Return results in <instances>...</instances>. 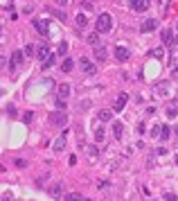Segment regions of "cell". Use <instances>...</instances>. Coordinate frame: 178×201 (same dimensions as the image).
Returning <instances> with one entry per match:
<instances>
[{
    "mask_svg": "<svg viewBox=\"0 0 178 201\" xmlns=\"http://www.w3.org/2000/svg\"><path fill=\"white\" fill-rule=\"evenodd\" d=\"M110 30H113V18H110L108 14H101L97 18V32L99 34H108Z\"/></svg>",
    "mask_w": 178,
    "mask_h": 201,
    "instance_id": "cell-1",
    "label": "cell"
},
{
    "mask_svg": "<svg viewBox=\"0 0 178 201\" xmlns=\"http://www.w3.org/2000/svg\"><path fill=\"white\" fill-rule=\"evenodd\" d=\"M48 120L54 124V127H63L68 118H65V111H52L50 115H48Z\"/></svg>",
    "mask_w": 178,
    "mask_h": 201,
    "instance_id": "cell-2",
    "label": "cell"
},
{
    "mask_svg": "<svg viewBox=\"0 0 178 201\" xmlns=\"http://www.w3.org/2000/svg\"><path fill=\"white\" fill-rule=\"evenodd\" d=\"M79 66H81V72H83V75H95V72H97V66L92 63L90 59H86V56H81Z\"/></svg>",
    "mask_w": 178,
    "mask_h": 201,
    "instance_id": "cell-3",
    "label": "cell"
},
{
    "mask_svg": "<svg viewBox=\"0 0 178 201\" xmlns=\"http://www.w3.org/2000/svg\"><path fill=\"white\" fill-rule=\"evenodd\" d=\"M23 59H25V52H21V50L12 52V59H9V68H12V72H14L21 63H23Z\"/></svg>",
    "mask_w": 178,
    "mask_h": 201,
    "instance_id": "cell-4",
    "label": "cell"
},
{
    "mask_svg": "<svg viewBox=\"0 0 178 201\" xmlns=\"http://www.w3.org/2000/svg\"><path fill=\"white\" fill-rule=\"evenodd\" d=\"M115 59H117V61H122V63H124V61H129V59H131V52H129V47H124V45H117V47H115Z\"/></svg>",
    "mask_w": 178,
    "mask_h": 201,
    "instance_id": "cell-5",
    "label": "cell"
},
{
    "mask_svg": "<svg viewBox=\"0 0 178 201\" xmlns=\"http://www.w3.org/2000/svg\"><path fill=\"white\" fill-rule=\"evenodd\" d=\"M36 56L39 59H43V61H48L50 59V47H48V43H41V45H36Z\"/></svg>",
    "mask_w": 178,
    "mask_h": 201,
    "instance_id": "cell-6",
    "label": "cell"
},
{
    "mask_svg": "<svg viewBox=\"0 0 178 201\" xmlns=\"http://www.w3.org/2000/svg\"><path fill=\"white\" fill-rule=\"evenodd\" d=\"M34 30L39 32L41 36H45V34H48V21H41V18H36V21H34Z\"/></svg>",
    "mask_w": 178,
    "mask_h": 201,
    "instance_id": "cell-7",
    "label": "cell"
},
{
    "mask_svg": "<svg viewBox=\"0 0 178 201\" xmlns=\"http://www.w3.org/2000/svg\"><path fill=\"white\" fill-rule=\"evenodd\" d=\"M126 100H129V95H126V93H119V95H117V100H115L113 111H122V109L126 106Z\"/></svg>",
    "mask_w": 178,
    "mask_h": 201,
    "instance_id": "cell-8",
    "label": "cell"
},
{
    "mask_svg": "<svg viewBox=\"0 0 178 201\" xmlns=\"http://www.w3.org/2000/svg\"><path fill=\"white\" fill-rule=\"evenodd\" d=\"M131 9H133V12H147L149 2L147 0H135V2H131Z\"/></svg>",
    "mask_w": 178,
    "mask_h": 201,
    "instance_id": "cell-9",
    "label": "cell"
},
{
    "mask_svg": "<svg viewBox=\"0 0 178 201\" xmlns=\"http://www.w3.org/2000/svg\"><path fill=\"white\" fill-rule=\"evenodd\" d=\"M106 56H108V52H106V47H104V45H97V47H95V59H97V61H101V63H104V61H106Z\"/></svg>",
    "mask_w": 178,
    "mask_h": 201,
    "instance_id": "cell-10",
    "label": "cell"
},
{
    "mask_svg": "<svg viewBox=\"0 0 178 201\" xmlns=\"http://www.w3.org/2000/svg\"><path fill=\"white\" fill-rule=\"evenodd\" d=\"M110 118H113V111H110V109H101V111L97 113V120H101V124H104V122H110Z\"/></svg>",
    "mask_w": 178,
    "mask_h": 201,
    "instance_id": "cell-11",
    "label": "cell"
},
{
    "mask_svg": "<svg viewBox=\"0 0 178 201\" xmlns=\"http://www.w3.org/2000/svg\"><path fill=\"white\" fill-rule=\"evenodd\" d=\"M160 39H162L165 45H171V43H174V32H171V30H162V32H160Z\"/></svg>",
    "mask_w": 178,
    "mask_h": 201,
    "instance_id": "cell-12",
    "label": "cell"
},
{
    "mask_svg": "<svg viewBox=\"0 0 178 201\" xmlns=\"http://www.w3.org/2000/svg\"><path fill=\"white\" fill-rule=\"evenodd\" d=\"M140 30L142 32H153L156 30V18H147V21L140 25Z\"/></svg>",
    "mask_w": 178,
    "mask_h": 201,
    "instance_id": "cell-13",
    "label": "cell"
},
{
    "mask_svg": "<svg viewBox=\"0 0 178 201\" xmlns=\"http://www.w3.org/2000/svg\"><path fill=\"white\" fill-rule=\"evenodd\" d=\"M65 142H68V138H65V133H63V136H59V138H57V142H54V151H57V154H59V151H63V149H65Z\"/></svg>",
    "mask_w": 178,
    "mask_h": 201,
    "instance_id": "cell-14",
    "label": "cell"
},
{
    "mask_svg": "<svg viewBox=\"0 0 178 201\" xmlns=\"http://www.w3.org/2000/svg\"><path fill=\"white\" fill-rule=\"evenodd\" d=\"M57 93H59L61 100H68V95H70V84H61L59 88H57Z\"/></svg>",
    "mask_w": 178,
    "mask_h": 201,
    "instance_id": "cell-15",
    "label": "cell"
},
{
    "mask_svg": "<svg viewBox=\"0 0 178 201\" xmlns=\"http://www.w3.org/2000/svg\"><path fill=\"white\" fill-rule=\"evenodd\" d=\"M86 41H88L92 47H97V45H99V32H90V34L86 36Z\"/></svg>",
    "mask_w": 178,
    "mask_h": 201,
    "instance_id": "cell-16",
    "label": "cell"
},
{
    "mask_svg": "<svg viewBox=\"0 0 178 201\" xmlns=\"http://www.w3.org/2000/svg\"><path fill=\"white\" fill-rule=\"evenodd\" d=\"M72 68H74V61H72V59H68V56H65V61L61 63V70H63V72H70Z\"/></svg>",
    "mask_w": 178,
    "mask_h": 201,
    "instance_id": "cell-17",
    "label": "cell"
},
{
    "mask_svg": "<svg viewBox=\"0 0 178 201\" xmlns=\"http://www.w3.org/2000/svg\"><path fill=\"white\" fill-rule=\"evenodd\" d=\"M50 194H52L54 199H59V197H61V183H54V185L50 188Z\"/></svg>",
    "mask_w": 178,
    "mask_h": 201,
    "instance_id": "cell-18",
    "label": "cell"
},
{
    "mask_svg": "<svg viewBox=\"0 0 178 201\" xmlns=\"http://www.w3.org/2000/svg\"><path fill=\"white\" fill-rule=\"evenodd\" d=\"M65 201H83V199H81L79 192H68L65 194Z\"/></svg>",
    "mask_w": 178,
    "mask_h": 201,
    "instance_id": "cell-19",
    "label": "cell"
},
{
    "mask_svg": "<svg viewBox=\"0 0 178 201\" xmlns=\"http://www.w3.org/2000/svg\"><path fill=\"white\" fill-rule=\"evenodd\" d=\"M113 133H115V138H117V140L122 138V133H124V129H122V124H119V122H115V127H113Z\"/></svg>",
    "mask_w": 178,
    "mask_h": 201,
    "instance_id": "cell-20",
    "label": "cell"
},
{
    "mask_svg": "<svg viewBox=\"0 0 178 201\" xmlns=\"http://www.w3.org/2000/svg\"><path fill=\"white\" fill-rule=\"evenodd\" d=\"M50 12H52L54 16H57L59 21H65V18H68V14H65V12H61V9H50Z\"/></svg>",
    "mask_w": 178,
    "mask_h": 201,
    "instance_id": "cell-21",
    "label": "cell"
},
{
    "mask_svg": "<svg viewBox=\"0 0 178 201\" xmlns=\"http://www.w3.org/2000/svg\"><path fill=\"white\" fill-rule=\"evenodd\" d=\"M23 52H25V56L36 54V45H32V43H30V45H25V50H23Z\"/></svg>",
    "mask_w": 178,
    "mask_h": 201,
    "instance_id": "cell-22",
    "label": "cell"
},
{
    "mask_svg": "<svg viewBox=\"0 0 178 201\" xmlns=\"http://www.w3.org/2000/svg\"><path fill=\"white\" fill-rule=\"evenodd\" d=\"M77 25H79V27H86V25H88V18L83 16V14H79V16H77Z\"/></svg>",
    "mask_w": 178,
    "mask_h": 201,
    "instance_id": "cell-23",
    "label": "cell"
},
{
    "mask_svg": "<svg viewBox=\"0 0 178 201\" xmlns=\"http://www.w3.org/2000/svg\"><path fill=\"white\" fill-rule=\"evenodd\" d=\"M169 136H171V129H169V127H162V136H160V140H169Z\"/></svg>",
    "mask_w": 178,
    "mask_h": 201,
    "instance_id": "cell-24",
    "label": "cell"
},
{
    "mask_svg": "<svg viewBox=\"0 0 178 201\" xmlns=\"http://www.w3.org/2000/svg\"><path fill=\"white\" fill-rule=\"evenodd\" d=\"M65 106H68V104H65V100L57 97V111H65Z\"/></svg>",
    "mask_w": 178,
    "mask_h": 201,
    "instance_id": "cell-25",
    "label": "cell"
},
{
    "mask_svg": "<svg viewBox=\"0 0 178 201\" xmlns=\"http://www.w3.org/2000/svg\"><path fill=\"white\" fill-rule=\"evenodd\" d=\"M178 115V109L176 106H169V109H167V118H176Z\"/></svg>",
    "mask_w": 178,
    "mask_h": 201,
    "instance_id": "cell-26",
    "label": "cell"
},
{
    "mask_svg": "<svg viewBox=\"0 0 178 201\" xmlns=\"http://www.w3.org/2000/svg\"><path fill=\"white\" fill-rule=\"evenodd\" d=\"M151 136H153V138L162 136V127H153V129H151Z\"/></svg>",
    "mask_w": 178,
    "mask_h": 201,
    "instance_id": "cell-27",
    "label": "cell"
},
{
    "mask_svg": "<svg viewBox=\"0 0 178 201\" xmlns=\"http://www.w3.org/2000/svg\"><path fill=\"white\" fill-rule=\"evenodd\" d=\"M52 63H54V54L50 56L48 61H43V68H45V70H48V68H52Z\"/></svg>",
    "mask_w": 178,
    "mask_h": 201,
    "instance_id": "cell-28",
    "label": "cell"
},
{
    "mask_svg": "<svg viewBox=\"0 0 178 201\" xmlns=\"http://www.w3.org/2000/svg\"><path fill=\"white\" fill-rule=\"evenodd\" d=\"M95 138H97L99 142L104 140V127H99V129H97V133H95Z\"/></svg>",
    "mask_w": 178,
    "mask_h": 201,
    "instance_id": "cell-29",
    "label": "cell"
},
{
    "mask_svg": "<svg viewBox=\"0 0 178 201\" xmlns=\"http://www.w3.org/2000/svg\"><path fill=\"white\" fill-rule=\"evenodd\" d=\"M165 201H176V192H165Z\"/></svg>",
    "mask_w": 178,
    "mask_h": 201,
    "instance_id": "cell-30",
    "label": "cell"
},
{
    "mask_svg": "<svg viewBox=\"0 0 178 201\" xmlns=\"http://www.w3.org/2000/svg\"><path fill=\"white\" fill-rule=\"evenodd\" d=\"M32 118H34V113H32V111H27L25 115H23V120H25V122H32Z\"/></svg>",
    "mask_w": 178,
    "mask_h": 201,
    "instance_id": "cell-31",
    "label": "cell"
},
{
    "mask_svg": "<svg viewBox=\"0 0 178 201\" xmlns=\"http://www.w3.org/2000/svg\"><path fill=\"white\" fill-rule=\"evenodd\" d=\"M65 52H68V43H61L59 45V54H65Z\"/></svg>",
    "mask_w": 178,
    "mask_h": 201,
    "instance_id": "cell-32",
    "label": "cell"
},
{
    "mask_svg": "<svg viewBox=\"0 0 178 201\" xmlns=\"http://www.w3.org/2000/svg\"><path fill=\"white\" fill-rule=\"evenodd\" d=\"M88 106H90V102H81V104H79V111H86Z\"/></svg>",
    "mask_w": 178,
    "mask_h": 201,
    "instance_id": "cell-33",
    "label": "cell"
},
{
    "mask_svg": "<svg viewBox=\"0 0 178 201\" xmlns=\"http://www.w3.org/2000/svg\"><path fill=\"white\" fill-rule=\"evenodd\" d=\"M83 201H90V199H83Z\"/></svg>",
    "mask_w": 178,
    "mask_h": 201,
    "instance_id": "cell-34",
    "label": "cell"
},
{
    "mask_svg": "<svg viewBox=\"0 0 178 201\" xmlns=\"http://www.w3.org/2000/svg\"><path fill=\"white\" fill-rule=\"evenodd\" d=\"M176 27H178V23H176Z\"/></svg>",
    "mask_w": 178,
    "mask_h": 201,
    "instance_id": "cell-35",
    "label": "cell"
}]
</instances>
